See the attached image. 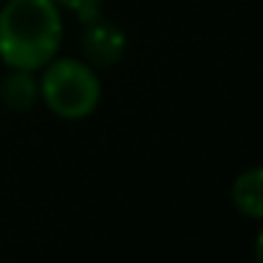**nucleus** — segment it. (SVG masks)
Returning a JSON list of instances; mask_svg holds the SVG:
<instances>
[{
    "mask_svg": "<svg viewBox=\"0 0 263 263\" xmlns=\"http://www.w3.org/2000/svg\"><path fill=\"white\" fill-rule=\"evenodd\" d=\"M37 99H40L37 71L9 68V74L0 80V105L12 114H29Z\"/></svg>",
    "mask_w": 263,
    "mask_h": 263,
    "instance_id": "4",
    "label": "nucleus"
},
{
    "mask_svg": "<svg viewBox=\"0 0 263 263\" xmlns=\"http://www.w3.org/2000/svg\"><path fill=\"white\" fill-rule=\"evenodd\" d=\"M40 99L54 116L68 122L88 119L99 108L102 82L93 65L77 57H54L40 68Z\"/></svg>",
    "mask_w": 263,
    "mask_h": 263,
    "instance_id": "2",
    "label": "nucleus"
},
{
    "mask_svg": "<svg viewBox=\"0 0 263 263\" xmlns=\"http://www.w3.org/2000/svg\"><path fill=\"white\" fill-rule=\"evenodd\" d=\"M63 9L54 0H6L0 9V60L6 68L40 71L60 54Z\"/></svg>",
    "mask_w": 263,
    "mask_h": 263,
    "instance_id": "1",
    "label": "nucleus"
},
{
    "mask_svg": "<svg viewBox=\"0 0 263 263\" xmlns=\"http://www.w3.org/2000/svg\"><path fill=\"white\" fill-rule=\"evenodd\" d=\"M60 9H65V12L77 14V17L82 20V23H88V20L99 17V12H102V3L105 0H54Z\"/></svg>",
    "mask_w": 263,
    "mask_h": 263,
    "instance_id": "6",
    "label": "nucleus"
},
{
    "mask_svg": "<svg viewBox=\"0 0 263 263\" xmlns=\"http://www.w3.org/2000/svg\"><path fill=\"white\" fill-rule=\"evenodd\" d=\"M82 57L93 68H114L127 51V34L110 20H102V14L85 23L82 31Z\"/></svg>",
    "mask_w": 263,
    "mask_h": 263,
    "instance_id": "3",
    "label": "nucleus"
},
{
    "mask_svg": "<svg viewBox=\"0 0 263 263\" xmlns=\"http://www.w3.org/2000/svg\"><path fill=\"white\" fill-rule=\"evenodd\" d=\"M232 206L249 221H260L263 218V170L260 167H249V170L238 173L229 190Z\"/></svg>",
    "mask_w": 263,
    "mask_h": 263,
    "instance_id": "5",
    "label": "nucleus"
}]
</instances>
